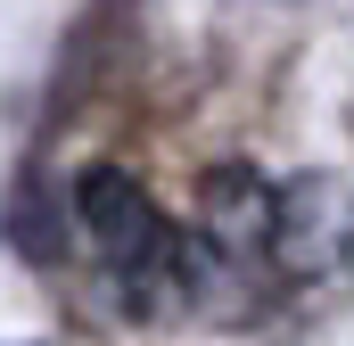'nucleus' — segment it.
Masks as SVG:
<instances>
[{
    "mask_svg": "<svg viewBox=\"0 0 354 346\" xmlns=\"http://www.w3.org/2000/svg\"><path fill=\"white\" fill-rule=\"evenodd\" d=\"M264 256L280 280H330L354 264V190L338 173H297L288 190H272Z\"/></svg>",
    "mask_w": 354,
    "mask_h": 346,
    "instance_id": "f03ea898",
    "label": "nucleus"
},
{
    "mask_svg": "<svg viewBox=\"0 0 354 346\" xmlns=\"http://www.w3.org/2000/svg\"><path fill=\"white\" fill-rule=\"evenodd\" d=\"M8 239H17L33 264H58V256H66V223H58V206H50L41 181H17V190H8Z\"/></svg>",
    "mask_w": 354,
    "mask_h": 346,
    "instance_id": "20e7f679",
    "label": "nucleus"
},
{
    "mask_svg": "<svg viewBox=\"0 0 354 346\" xmlns=\"http://www.w3.org/2000/svg\"><path fill=\"white\" fill-rule=\"evenodd\" d=\"M264 223H272V181L256 165H214L198 181V239L231 256H264Z\"/></svg>",
    "mask_w": 354,
    "mask_h": 346,
    "instance_id": "7ed1b4c3",
    "label": "nucleus"
},
{
    "mask_svg": "<svg viewBox=\"0 0 354 346\" xmlns=\"http://www.w3.org/2000/svg\"><path fill=\"white\" fill-rule=\"evenodd\" d=\"M75 223H83V239L115 264L132 289H174L181 231L157 215V198H149V190H140L124 165H91V173H75Z\"/></svg>",
    "mask_w": 354,
    "mask_h": 346,
    "instance_id": "f257e3e1",
    "label": "nucleus"
}]
</instances>
